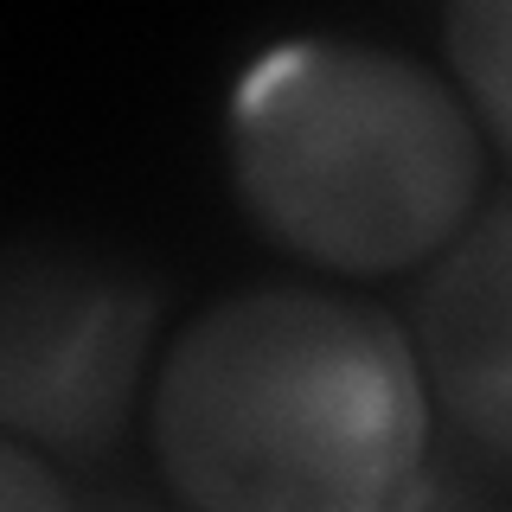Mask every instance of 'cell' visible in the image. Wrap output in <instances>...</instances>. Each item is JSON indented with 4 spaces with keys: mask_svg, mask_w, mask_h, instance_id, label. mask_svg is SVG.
Wrapping results in <instances>:
<instances>
[{
    "mask_svg": "<svg viewBox=\"0 0 512 512\" xmlns=\"http://www.w3.org/2000/svg\"><path fill=\"white\" fill-rule=\"evenodd\" d=\"M410 340L436 423L474 455L512 468V192L480 205L468 231L429 263Z\"/></svg>",
    "mask_w": 512,
    "mask_h": 512,
    "instance_id": "cell-4",
    "label": "cell"
},
{
    "mask_svg": "<svg viewBox=\"0 0 512 512\" xmlns=\"http://www.w3.org/2000/svg\"><path fill=\"white\" fill-rule=\"evenodd\" d=\"M167 288L84 237L0 244V442L64 468L122 448L154 384Z\"/></svg>",
    "mask_w": 512,
    "mask_h": 512,
    "instance_id": "cell-3",
    "label": "cell"
},
{
    "mask_svg": "<svg viewBox=\"0 0 512 512\" xmlns=\"http://www.w3.org/2000/svg\"><path fill=\"white\" fill-rule=\"evenodd\" d=\"M148 442L186 512H404L436 461V404L391 308L250 282L160 352Z\"/></svg>",
    "mask_w": 512,
    "mask_h": 512,
    "instance_id": "cell-1",
    "label": "cell"
},
{
    "mask_svg": "<svg viewBox=\"0 0 512 512\" xmlns=\"http://www.w3.org/2000/svg\"><path fill=\"white\" fill-rule=\"evenodd\" d=\"M0 512H84V493L58 474V461L0 442Z\"/></svg>",
    "mask_w": 512,
    "mask_h": 512,
    "instance_id": "cell-6",
    "label": "cell"
},
{
    "mask_svg": "<svg viewBox=\"0 0 512 512\" xmlns=\"http://www.w3.org/2000/svg\"><path fill=\"white\" fill-rule=\"evenodd\" d=\"M237 205L276 250L327 276H404L468 231L487 135L423 58L372 39H282L224 109Z\"/></svg>",
    "mask_w": 512,
    "mask_h": 512,
    "instance_id": "cell-2",
    "label": "cell"
},
{
    "mask_svg": "<svg viewBox=\"0 0 512 512\" xmlns=\"http://www.w3.org/2000/svg\"><path fill=\"white\" fill-rule=\"evenodd\" d=\"M84 512H186V506L148 500V493H128V487H109V493H84Z\"/></svg>",
    "mask_w": 512,
    "mask_h": 512,
    "instance_id": "cell-8",
    "label": "cell"
},
{
    "mask_svg": "<svg viewBox=\"0 0 512 512\" xmlns=\"http://www.w3.org/2000/svg\"><path fill=\"white\" fill-rule=\"evenodd\" d=\"M442 52L461 77L480 135L512 154V0H455L442 13Z\"/></svg>",
    "mask_w": 512,
    "mask_h": 512,
    "instance_id": "cell-5",
    "label": "cell"
},
{
    "mask_svg": "<svg viewBox=\"0 0 512 512\" xmlns=\"http://www.w3.org/2000/svg\"><path fill=\"white\" fill-rule=\"evenodd\" d=\"M404 512H512V506H506L480 474L448 468V461H429L423 487L410 493V506H404Z\"/></svg>",
    "mask_w": 512,
    "mask_h": 512,
    "instance_id": "cell-7",
    "label": "cell"
}]
</instances>
